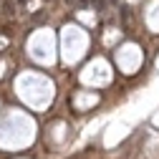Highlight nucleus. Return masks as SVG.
Returning a JSON list of instances; mask_svg holds the SVG:
<instances>
[]
</instances>
